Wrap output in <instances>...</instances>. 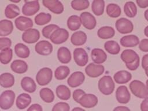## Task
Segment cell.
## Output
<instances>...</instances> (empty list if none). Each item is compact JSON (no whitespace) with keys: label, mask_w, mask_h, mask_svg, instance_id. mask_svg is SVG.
Here are the masks:
<instances>
[{"label":"cell","mask_w":148,"mask_h":111,"mask_svg":"<svg viewBox=\"0 0 148 111\" xmlns=\"http://www.w3.org/2000/svg\"><path fill=\"white\" fill-rule=\"evenodd\" d=\"M57 96L62 100H68L70 98L71 92L70 89L65 85L60 84L56 87Z\"/></svg>","instance_id":"obj_31"},{"label":"cell","mask_w":148,"mask_h":111,"mask_svg":"<svg viewBox=\"0 0 148 111\" xmlns=\"http://www.w3.org/2000/svg\"><path fill=\"white\" fill-rule=\"evenodd\" d=\"M15 82L14 76L9 72L2 73L0 75V85L4 88L12 87Z\"/></svg>","instance_id":"obj_28"},{"label":"cell","mask_w":148,"mask_h":111,"mask_svg":"<svg viewBox=\"0 0 148 111\" xmlns=\"http://www.w3.org/2000/svg\"><path fill=\"white\" fill-rule=\"evenodd\" d=\"M146 87H147V88L148 90V79H147V80L146 82Z\"/></svg>","instance_id":"obj_59"},{"label":"cell","mask_w":148,"mask_h":111,"mask_svg":"<svg viewBox=\"0 0 148 111\" xmlns=\"http://www.w3.org/2000/svg\"><path fill=\"white\" fill-rule=\"evenodd\" d=\"M10 1L11 2H16V3H17V2H19L20 1V0H17V1H14V0H10Z\"/></svg>","instance_id":"obj_58"},{"label":"cell","mask_w":148,"mask_h":111,"mask_svg":"<svg viewBox=\"0 0 148 111\" xmlns=\"http://www.w3.org/2000/svg\"><path fill=\"white\" fill-rule=\"evenodd\" d=\"M145 72L146 76L148 77V66L146 67V68H145Z\"/></svg>","instance_id":"obj_57"},{"label":"cell","mask_w":148,"mask_h":111,"mask_svg":"<svg viewBox=\"0 0 148 111\" xmlns=\"http://www.w3.org/2000/svg\"><path fill=\"white\" fill-rule=\"evenodd\" d=\"M117 30L121 34H128L133 31L134 25L132 22L125 17H121L117 19L115 23Z\"/></svg>","instance_id":"obj_5"},{"label":"cell","mask_w":148,"mask_h":111,"mask_svg":"<svg viewBox=\"0 0 148 111\" xmlns=\"http://www.w3.org/2000/svg\"><path fill=\"white\" fill-rule=\"evenodd\" d=\"M139 64H140V58L139 57L136 60H135V61H134L131 64H125V65L128 69L131 71H135L138 68Z\"/></svg>","instance_id":"obj_48"},{"label":"cell","mask_w":148,"mask_h":111,"mask_svg":"<svg viewBox=\"0 0 148 111\" xmlns=\"http://www.w3.org/2000/svg\"><path fill=\"white\" fill-rule=\"evenodd\" d=\"M114 81L118 84H124L128 82L132 78L131 73L126 70L116 72L113 76Z\"/></svg>","instance_id":"obj_24"},{"label":"cell","mask_w":148,"mask_h":111,"mask_svg":"<svg viewBox=\"0 0 148 111\" xmlns=\"http://www.w3.org/2000/svg\"><path fill=\"white\" fill-rule=\"evenodd\" d=\"M68 37L69 32L66 29L58 28L52 33L49 39L53 43L58 45L65 42Z\"/></svg>","instance_id":"obj_6"},{"label":"cell","mask_w":148,"mask_h":111,"mask_svg":"<svg viewBox=\"0 0 148 111\" xmlns=\"http://www.w3.org/2000/svg\"><path fill=\"white\" fill-rule=\"evenodd\" d=\"M22 40L27 43H34L40 38V32L35 28H29L22 34Z\"/></svg>","instance_id":"obj_11"},{"label":"cell","mask_w":148,"mask_h":111,"mask_svg":"<svg viewBox=\"0 0 148 111\" xmlns=\"http://www.w3.org/2000/svg\"><path fill=\"white\" fill-rule=\"evenodd\" d=\"M15 93L11 90L3 91L0 95V108L3 110L9 109L13 105Z\"/></svg>","instance_id":"obj_3"},{"label":"cell","mask_w":148,"mask_h":111,"mask_svg":"<svg viewBox=\"0 0 148 111\" xmlns=\"http://www.w3.org/2000/svg\"><path fill=\"white\" fill-rule=\"evenodd\" d=\"M144 34H145V35L147 37H148V25H147V26L145 28V29H144Z\"/></svg>","instance_id":"obj_56"},{"label":"cell","mask_w":148,"mask_h":111,"mask_svg":"<svg viewBox=\"0 0 148 111\" xmlns=\"http://www.w3.org/2000/svg\"><path fill=\"white\" fill-rule=\"evenodd\" d=\"M14 52L17 56L22 58L28 57L30 54L28 47L22 43H18L14 46Z\"/></svg>","instance_id":"obj_30"},{"label":"cell","mask_w":148,"mask_h":111,"mask_svg":"<svg viewBox=\"0 0 148 111\" xmlns=\"http://www.w3.org/2000/svg\"><path fill=\"white\" fill-rule=\"evenodd\" d=\"M72 111H86L84 109L81 108L80 107H75L73 109H72Z\"/></svg>","instance_id":"obj_54"},{"label":"cell","mask_w":148,"mask_h":111,"mask_svg":"<svg viewBox=\"0 0 148 111\" xmlns=\"http://www.w3.org/2000/svg\"><path fill=\"white\" fill-rule=\"evenodd\" d=\"M35 51L42 56H47L53 51V45L46 40H42L38 42L35 46Z\"/></svg>","instance_id":"obj_9"},{"label":"cell","mask_w":148,"mask_h":111,"mask_svg":"<svg viewBox=\"0 0 148 111\" xmlns=\"http://www.w3.org/2000/svg\"><path fill=\"white\" fill-rule=\"evenodd\" d=\"M105 8V1L103 0H93L91 3V9L97 16L103 14Z\"/></svg>","instance_id":"obj_40"},{"label":"cell","mask_w":148,"mask_h":111,"mask_svg":"<svg viewBox=\"0 0 148 111\" xmlns=\"http://www.w3.org/2000/svg\"><path fill=\"white\" fill-rule=\"evenodd\" d=\"M70 73V69L66 65H60L58 66L54 71V76L57 80H63L65 79Z\"/></svg>","instance_id":"obj_37"},{"label":"cell","mask_w":148,"mask_h":111,"mask_svg":"<svg viewBox=\"0 0 148 111\" xmlns=\"http://www.w3.org/2000/svg\"><path fill=\"white\" fill-rule=\"evenodd\" d=\"M132 93L139 98L148 97V90L144 83L139 80H132L129 85Z\"/></svg>","instance_id":"obj_2"},{"label":"cell","mask_w":148,"mask_h":111,"mask_svg":"<svg viewBox=\"0 0 148 111\" xmlns=\"http://www.w3.org/2000/svg\"><path fill=\"white\" fill-rule=\"evenodd\" d=\"M113 111H131L130 109L125 106H118L114 108Z\"/></svg>","instance_id":"obj_53"},{"label":"cell","mask_w":148,"mask_h":111,"mask_svg":"<svg viewBox=\"0 0 148 111\" xmlns=\"http://www.w3.org/2000/svg\"><path fill=\"white\" fill-rule=\"evenodd\" d=\"M124 11L127 16L134 17L137 14V7L135 3L132 1H127L124 6Z\"/></svg>","instance_id":"obj_36"},{"label":"cell","mask_w":148,"mask_h":111,"mask_svg":"<svg viewBox=\"0 0 148 111\" xmlns=\"http://www.w3.org/2000/svg\"><path fill=\"white\" fill-rule=\"evenodd\" d=\"M20 14L19 7L14 3L8 5L5 9V15L8 18H13Z\"/></svg>","instance_id":"obj_32"},{"label":"cell","mask_w":148,"mask_h":111,"mask_svg":"<svg viewBox=\"0 0 148 111\" xmlns=\"http://www.w3.org/2000/svg\"><path fill=\"white\" fill-rule=\"evenodd\" d=\"M53 77V71L48 67H44L39 70L36 75V80L40 86L48 84Z\"/></svg>","instance_id":"obj_4"},{"label":"cell","mask_w":148,"mask_h":111,"mask_svg":"<svg viewBox=\"0 0 148 111\" xmlns=\"http://www.w3.org/2000/svg\"><path fill=\"white\" fill-rule=\"evenodd\" d=\"M14 24L16 27L20 31H26L29 28H32L34 25L33 21L31 18L21 16L15 19Z\"/></svg>","instance_id":"obj_14"},{"label":"cell","mask_w":148,"mask_h":111,"mask_svg":"<svg viewBox=\"0 0 148 111\" xmlns=\"http://www.w3.org/2000/svg\"><path fill=\"white\" fill-rule=\"evenodd\" d=\"M144 16H145V18H146V20L147 21H148V9H147L145 12H144Z\"/></svg>","instance_id":"obj_55"},{"label":"cell","mask_w":148,"mask_h":111,"mask_svg":"<svg viewBox=\"0 0 148 111\" xmlns=\"http://www.w3.org/2000/svg\"><path fill=\"white\" fill-rule=\"evenodd\" d=\"M51 15L49 13L40 12L38 13L34 18V21L36 24L43 25L51 21Z\"/></svg>","instance_id":"obj_39"},{"label":"cell","mask_w":148,"mask_h":111,"mask_svg":"<svg viewBox=\"0 0 148 111\" xmlns=\"http://www.w3.org/2000/svg\"><path fill=\"white\" fill-rule=\"evenodd\" d=\"M13 57V50L10 48H6L0 51V62L3 64H8L10 62Z\"/></svg>","instance_id":"obj_41"},{"label":"cell","mask_w":148,"mask_h":111,"mask_svg":"<svg viewBox=\"0 0 148 111\" xmlns=\"http://www.w3.org/2000/svg\"><path fill=\"white\" fill-rule=\"evenodd\" d=\"M86 94L84 90L80 89V88H77L76 89L73 91V94H72V97L73 99L77 103H79V101L80 99Z\"/></svg>","instance_id":"obj_46"},{"label":"cell","mask_w":148,"mask_h":111,"mask_svg":"<svg viewBox=\"0 0 148 111\" xmlns=\"http://www.w3.org/2000/svg\"><path fill=\"white\" fill-rule=\"evenodd\" d=\"M31 97L27 93L20 94L16 98V105L19 109H24L27 108L31 102Z\"/></svg>","instance_id":"obj_21"},{"label":"cell","mask_w":148,"mask_h":111,"mask_svg":"<svg viewBox=\"0 0 148 111\" xmlns=\"http://www.w3.org/2000/svg\"><path fill=\"white\" fill-rule=\"evenodd\" d=\"M73 59L76 64L80 66L86 65L88 60V56L87 51L82 47L75 48L73 50Z\"/></svg>","instance_id":"obj_7"},{"label":"cell","mask_w":148,"mask_h":111,"mask_svg":"<svg viewBox=\"0 0 148 111\" xmlns=\"http://www.w3.org/2000/svg\"><path fill=\"white\" fill-rule=\"evenodd\" d=\"M12 45V40L7 37L0 38V50L6 48H10Z\"/></svg>","instance_id":"obj_45"},{"label":"cell","mask_w":148,"mask_h":111,"mask_svg":"<svg viewBox=\"0 0 148 111\" xmlns=\"http://www.w3.org/2000/svg\"><path fill=\"white\" fill-rule=\"evenodd\" d=\"M87 36L83 31H77L72 34L71 37V42L75 46H81L87 41Z\"/></svg>","instance_id":"obj_19"},{"label":"cell","mask_w":148,"mask_h":111,"mask_svg":"<svg viewBox=\"0 0 148 111\" xmlns=\"http://www.w3.org/2000/svg\"><path fill=\"white\" fill-rule=\"evenodd\" d=\"M42 3L50 11L56 14H60L64 11V5L59 0H43Z\"/></svg>","instance_id":"obj_13"},{"label":"cell","mask_w":148,"mask_h":111,"mask_svg":"<svg viewBox=\"0 0 148 111\" xmlns=\"http://www.w3.org/2000/svg\"><path fill=\"white\" fill-rule=\"evenodd\" d=\"M139 48L142 51L148 52V39L145 38L139 41Z\"/></svg>","instance_id":"obj_47"},{"label":"cell","mask_w":148,"mask_h":111,"mask_svg":"<svg viewBox=\"0 0 148 111\" xmlns=\"http://www.w3.org/2000/svg\"><path fill=\"white\" fill-rule=\"evenodd\" d=\"M10 68L15 73H24L28 69V65L27 62L21 60H15L12 61L10 64Z\"/></svg>","instance_id":"obj_27"},{"label":"cell","mask_w":148,"mask_h":111,"mask_svg":"<svg viewBox=\"0 0 148 111\" xmlns=\"http://www.w3.org/2000/svg\"><path fill=\"white\" fill-rule=\"evenodd\" d=\"M85 80L84 74L81 71L73 72L67 80L68 84L71 87H76L81 85Z\"/></svg>","instance_id":"obj_15"},{"label":"cell","mask_w":148,"mask_h":111,"mask_svg":"<svg viewBox=\"0 0 148 111\" xmlns=\"http://www.w3.org/2000/svg\"><path fill=\"white\" fill-rule=\"evenodd\" d=\"M116 98L120 103H127L131 98L130 92L125 86H120L116 91Z\"/></svg>","instance_id":"obj_16"},{"label":"cell","mask_w":148,"mask_h":111,"mask_svg":"<svg viewBox=\"0 0 148 111\" xmlns=\"http://www.w3.org/2000/svg\"><path fill=\"white\" fill-rule=\"evenodd\" d=\"M27 111H43V108L40 105L34 103L28 107Z\"/></svg>","instance_id":"obj_49"},{"label":"cell","mask_w":148,"mask_h":111,"mask_svg":"<svg viewBox=\"0 0 148 111\" xmlns=\"http://www.w3.org/2000/svg\"><path fill=\"white\" fill-rule=\"evenodd\" d=\"M13 30L12 21L8 19L0 20V36H6L10 35Z\"/></svg>","instance_id":"obj_25"},{"label":"cell","mask_w":148,"mask_h":111,"mask_svg":"<svg viewBox=\"0 0 148 111\" xmlns=\"http://www.w3.org/2000/svg\"><path fill=\"white\" fill-rule=\"evenodd\" d=\"M58 28H60L59 26L54 24H50L47 25L46 26L44 27L42 30V35L46 38L49 39L52 33Z\"/></svg>","instance_id":"obj_43"},{"label":"cell","mask_w":148,"mask_h":111,"mask_svg":"<svg viewBox=\"0 0 148 111\" xmlns=\"http://www.w3.org/2000/svg\"><path fill=\"white\" fill-rule=\"evenodd\" d=\"M141 111H148V97L144 98L140 103Z\"/></svg>","instance_id":"obj_50"},{"label":"cell","mask_w":148,"mask_h":111,"mask_svg":"<svg viewBox=\"0 0 148 111\" xmlns=\"http://www.w3.org/2000/svg\"><path fill=\"white\" fill-rule=\"evenodd\" d=\"M114 82L109 75L103 76L98 82V89L104 95L111 94L114 89Z\"/></svg>","instance_id":"obj_1"},{"label":"cell","mask_w":148,"mask_h":111,"mask_svg":"<svg viewBox=\"0 0 148 111\" xmlns=\"http://www.w3.org/2000/svg\"><path fill=\"white\" fill-rule=\"evenodd\" d=\"M70 106L69 104L65 102H59L56 103L53 107L51 111H69Z\"/></svg>","instance_id":"obj_44"},{"label":"cell","mask_w":148,"mask_h":111,"mask_svg":"<svg viewBox=\"0 0 148 111\" xmlns=\"http://www.w3.org/2000/svg\"><path fill=\"white\" fill-rule=\"evenodd\" d=\"M106 10L109 16L114 18L119 17L121 12V8L120 6L114 3H109L106 6Z\"/></svg>","instance_id":"obj_38"},{"label":"cell","mask_w":148,"mask_h":111,"mask_svg":"<svg viewBox=\"0 0 148 111\" xmlns=\"http://www.w3.org/2000/svg\"><path fill=\"white\" fill-rule=\"evenodd\" d=\"M98 98L93 94H85L79 100V103L82 106L86 108H91L98 103Z\"/></svg>","instance_id":"obj_17"},{"label":"cell","mask_w":148,"mask_h":111,"mask_svg":"<svg viewBox=\"0 0 148 111\" xmlns=\"http://www.w3.org/2000/svg\"><path fill=\"white\" fill-rule=\"evenodd\" d=\"M104 47L109 53L112 54H117L120 51V47L119 43L113 40H110L105 42Z\"/></svg>","instance_id":"obj_35"},{"label":"cell","mask_w":148,"mask_h":111,"mask_svg":"<svg viewBox=\"0 0 148 111\" xmlns=\"http://www.w3.org/2000/svg\"><path fill=\"white\" fill-rule=\"evenodd\" d=\"M105 71L104 66L101 64H97L94 62L88 64L86 68L85 72L90 77H97L101 75Z\"/></svg>","instance_id":"obj_12"},{"label":"cell","mask_w":148,"mask_h":111,"mask_svg":"<svg viewBox=\"0 0 148 111\" xmlns=\"http://www.w3.org/2000/svg\"><path fill=\"white\" fill-rule=\"evenodd\" d=\"M21 86L26 92L32 93L36 89V84L32 78L29 76H25L21 80Z\"/></svg>","instance_id":"obj_20"},{"label":"cell","mask_w":148,"mask_h":111,"mask_svg":"<svg viewBox=\"0 0 148 111\" xmlns=\"http://www.w3.org/2000/svg\"><path fill=\"white\" fill-rule=\"evenodd\" d=\"M120 44L126 47H134L139 44V38L135 35H127L123 36L120 40Z\"/></svg>","instance_id":"obj_22"},{"label":"cell","mask_w":148,"mask_h":111,"mask_svg":"<svg viewBox=\"0 0 148 111\" xmlns=\"http://www.w3.org/2000/svg\"><path fill=\"white\" fill-rule=\"evenodd\" d=\"M120 57L122 61L125 62V64H127L133 62L135 60L139 58V56L135 51L128 49H125L122 51Z\"/></svg>","instance_id":"obj_23"},{"label":"cell","mask_w":148,"mask_h":111,"mask_svg":"<svg viewBox=\"0 0 148 111\" xmlns=\"http://www.w3.org/2000/svg\"><path fill=\"white\" fill-rule=\"evenodd\" d=\"M137 5L142 8H145L148 6V0H136Z\"/></svg>","instance_id":"obj_51"},{"label":"cell","mask_w":148,"mask_h":111,"mask_svg":"<svg viewBox=\"0 0 148 111\" xmlns=\"http://www.w3.org/2000/svg\"><path fill=\"white\" fill-rule=\"evenodd\" d=\"M39 95L40 98L46 103H51L54 99V94L49 88L44 87L40 90Z\"/></svg>","instance_id":"obj_33"},{"label":"cell","mask_w":148,"mask_h":111,"mask_svg":"<svg viewBox=\"0 0 148 111\" xmlns=\"http://www.w3.org/2000/svg\"><path fill=\"white\" fill-rule=\"evenodd\" d=\"M142 66L144 69L148 66V54H146L143 56L142 59Z\"/></svg>","instance_id":"obj_52"},{"label":"cell","mask_w":148,"mask_h":111,"mask_svg":"<svg viewBox=\"0 0 148 111\" xmlns=\"http://www.w3.org/2000/svg\"><path fill=\"white\" fill-rule=\"evenodd\" d=\"M40 8V5L38 1H25L22 8V13L27 16H31L36 13Z\"/></svg>","instance_id":"obj_8"},{"label":"cell","mask_w":148,"mask_h":111,"mask_svg":"<svg viewBox=\"0 0 148 111\" xmlns=\"http://www.w3.org/2000/svg\"><path fill=\"white\" fill-rule=\"evenodd\" d=\"M66 24L69 29L71 31H76L80 28L82 23L80 17L77 15L73 14L68 17Z\"/></svg>","instance_id":"obj_34"},{"label":"cell","mask_w":148,"mask_h":111,"mask_svg":"<svg viewBox=\"0 0 148 111\" xmlns=\"http://www.w3.org/2000/svg\"><path fill=\"white\" fill-rule=\"evenodd\" d=\"M81 23L88 29H92L97 24V21L95 17L88 12H82L80 15Z\"/></svg>","instance_id":"obj_10"},{"label":"cell","mask_w":148,"mask_h":111,"mask_svg":"<svg viewBox=\"0 0 148 111\" xmlns=\"http://www.w3.org/2000/svg\"><path fill=\"white\" fill-rule=\"evenodd\" d=\"M90 5L88 0H73L71 1L72 8L76 10H82L87 9Z\"/></svg>","instance_id":"obj_42"},{"label":"cell","mask_w":148,"mask_h":111,"mask_svg":"<svg viewBox=\"0 0 148 111\" xmlns=\"http://www.w3.org/2000/svg\"><path fill=\"white\" fill-rule=\"evenodd\" d=\"M71 53L66 47H60L57 50V58L62 64H67L71 60Z\"/></svg>","instance_id":"obj_26"},{"label":"cell","mask_w":148,"mask_h":111,"mask_svg":"<svg viewBox=\"0 0 148 111\" xmlns=\"http://www.w3.org/2000/svg\"><path fill=\"white\" fill-rule=\"evenodd\" d=\"M92 60L94 63L101 64L104 62L107 59V54L105 51L100 48H94L91 51Z\"/></svg>","instance_id":"obj_18"},{"label":"cell","mask_w":148,"mask_h":111,"mask_svg":"<svg viewBox=\"0 0 148 111\" xmlns=\"http://www.w3.org/2000/svg\"><path fill=\"white\" fill-rule=\"evenodd\" d=\"M115 34L114 29L111 26H102L97 31V35L101 39H109Z\"/></svg>","instance_id":"obj_29"}]
</instances>
